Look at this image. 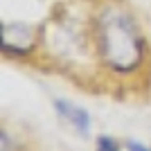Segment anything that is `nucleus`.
I'll return each mask as SVG.
<instances>
[{"label":"nucleus","mask_w":151,"mask_h":151,"mask_svg":"<svg viewBox=\"0 0 151 151\" xmlns=\"http://www.w3.org/2000/svg\"><path fill=\"white\" fill-rule=\"evenodd\" d=\"M97 50L101 61L115 72H129L142 61L145 43L138 25L120 7L101 9L97 18Z\"/></svg>","instance_id":"f257e3e1"},{"label":"nucleus","mask_w":151,"mask_h":151,"mask_svg":"<svg viewBox=\"0 0 151 151\" xmlns=\"http://www.w3.org/2000/svg\"><path fill=\"white\" fill-rule=\"evenodd\" d=\"M97 151H120V145H117L113 138L99 135V138H97Z\"/></svg>","instance_id":"7ed1b4c3"},{"label":"nucleus","mask_w":151,"mask_h":151,"mask_svg":"<svg viewBox=\"0 0 151 151\" xmlns=\"http://www.w3.org/2000/svg\"><path fill=\"white\" fill-rule=\"evenodd\" d=\"M54 108L59 111V115H61L63 120H68L77 131L81 133V135H88V131H90V117H88V113H86L83 108L75 106V104H70V101H63V99L54 101Z\"/></svg>","instance_id":"f03ea898"}]
</instances>
